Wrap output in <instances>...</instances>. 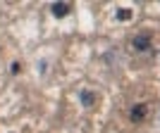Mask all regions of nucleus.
<instances>
[{"instance_id":"7ed1b4c3","label":"nucleus","mask_w":160,"mask_h":133,"mask_svg":"<svg viewBox=\"0 0 160 133\" xmlns=\"http://www.w3.org/2000/svg\"><path fill=\"white\" fill-rule=\"evenodd\" d=\"M67 12H69V2H58V5H53V14L55 17H65Z\"/></svg>"},{"instance_id":"20e7f679","label":"nucleus","mask_w":160,"mask_h":133,"mask_svg":"<svg viewBox=\"0 0 160 133\" xmlns=\"http://www.w3.org/2000/svg\"><path fill=\"white\" fill-rule=\"evenodd\" d=\"M81 102H84L86 107H91V105L96 102V93H91V90H84V93H81Z\"/></svg>"},{"instance_id":"39448f33","label":"nucleus","mask_w":160,"mask_h":133,"mask_svg":"<svg viewBox=\"0 0 160 133\" xmlns=\"http://www.w3.org/2000/svg\"><path fill=\"white\" fill-rule=\"evenodd\" d=\"M132 17V10H117V19H129Z\"/></svg>"},{"instance_id":"f03ea898","label":"nucleus","mask_w":160,"mask_h":133,"mask_svg":"<svg viewBox=\"0 0 160 133\" xmlns=\"http://www.w3.org/2000/svg\"><path fill=\"white\" fill-rule=\"evenodd\" d=\"M134 48L141 50V53H143V50H151V38H148V36H136V38H134Z\"/></svg>"},{"instance_id":"f257e3e1","label":"nucleus","mask_w":160,"mask_h":133,"mask_svg":"<svg viewBox=\"0 0 160 133\" xmlns=\"http://www.w3.org/2000/svg\"><path fill=\"white\" fill-rule=\"evenodd\" d=\"M143 117H146V105H134L132 112H129V119L134 124H139V121H143Z\"/></svg>"}]
</instances>
